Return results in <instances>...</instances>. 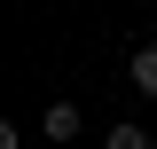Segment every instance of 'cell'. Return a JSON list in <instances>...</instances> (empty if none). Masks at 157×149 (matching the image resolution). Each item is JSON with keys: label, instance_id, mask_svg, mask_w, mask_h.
Segmentation results:
<instances>
[{"label": "cell", "instance_id": "1", "mask_svg": "<svg viewBox=\"0 0 157 149\" xmlns=\"http://www.w3.org/2000/svg\"><path fill=\"white\" fill-rule=\"evenodd\" d=\"M39 126H47V141H78V126H86V118H78V102H47V118H39Z\"/></svg>", "mask_w": 157, "mask_h": 149}, {"label": "cell", "instance_id": "2", "mask_svg": "<svg viewBox=\"0 0 157 149\" xmlns=\"http://www.w3.org/2000/svg\"><path fill=\"white\" fill-rule=\"evenodd\" d=\"M126 78H134V94H157V39H149V47H134Z\"/></svg>", "mask_w": 157, "mask_h": 149}, {"label": "cell", "instance_id": "3", "mask_svg": "<svg viewBox=\"0 0 157 149\" xmlns=\"http://www.w3.org/2000/svg\"><path fill=\"white\" fill-rule=\"evenodd\" d=\"M102 149H149V133H141V126H110V133H102Z\"/></svg>", "mask_w": 157, "mask_h": 149}]
</instances>
